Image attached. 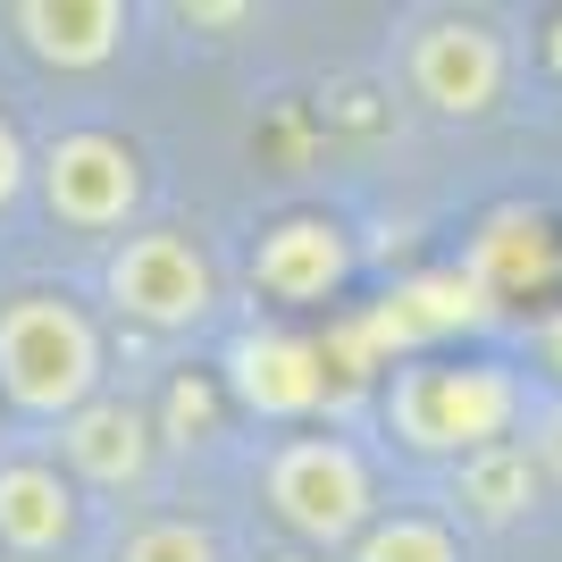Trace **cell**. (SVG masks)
<instances>
[{"mask_svg":"<svg viewBox=\"0 0 562 562\" xmlns=\"http://www.w3.org/2000/svg\"><path fill=\"white\" fill-rule=\"evenodd\" d=\"M18 193H25V143H18V126L0 117V211H9Z\"/></svg>","mask_w":562,"mask_h":562,"instance_id":"cell-18","label":"cell"},{"mask_svg":"<svg viewBox=\"0 0 562 562\" xmlns=\"http://www.w3.org/2000/svg\"><path fill=\"white\" fill-rule=\"evenodd\" d=\"M101 386V336L93 319L59 294H9L0 303V395L18 412L68 420L76 403H93Z\"/></svg>","mask_w":562,"mask_h":562,"instance_id":"cell-1","label":"cell"},{"mask_svg":"<svg viewBox=\"0 0 562 562\" xmlns=\"http://www.w3.org/2000/svg\"><path fill=\"white\" fill-rule=\"evenodd\" d=\"M117 562H218V546L193 529V520H151V529H135L126 538V554Z\"/></svg>","mask_w":562,"mask_h":562,"instance_id":"cell-16","label":"cell"},{"mask_svg":"<svg viewBox=\"0 0 562 562\" xmlns=\"http://www.w3.org/2000/svg\"><path fill=\"white\" fill-rule=\"evenodd\" d=\"M412 85H420L428 110H446V117H479L495 110V93H504V43H495L487 25H428L420 43H412Z\"/></svg>","mask_w":562,"mask_h":562,"instance_id":"cell-6","label":"cell"},{"mask_svg":"<svg viewBox=\"0 0 562 562\" xmlns=\"http://www.w3.org/2000/svg\"><path fill=\"white\" fill-rule=\"evenodd\" d=\"M227 378H235V395L252 403L260 420H303L311 403L328 395L319 345H303V336H278V328L235 336V345H227Z\"/></svg>","mask_w":562,"mask_h":562,"instance_id":"cell-7","label":"cell"},{"mask_svg":"<svg viewBox=\"0 0 562 562\" xmlns=\"http://www.w3.org/2000/svg\"><path fill=\"white\" fill-rule=\"evenodd\" d=\"M462 504L479 520H520L529 504H538V462H529V446H487L462 462Z\"/></svg>","mask_w":562,"mask_h":562,"instance_id":"cell-14","label":"cell"},{"mask_svg":"<svg viewBox=\"0 0 562 562\" xmlns=\"http://www.w3.org/2000/svg\"><path fill=\"white\" fill-rule=\"evenodd\" d=\"M513 412H520V386L495 361H470V370H395V395H386L395 437L420 453H487V446H504Z\"/></svg>","mask_w":562,"mask_h":562,"instance_id":"cell-2","label":"cell"},{"mask_svg":"<svg viewBox=\"0 0 562 562\" xmlns=\"http://www.w3.org/2000/svg\"><path fill=\"white\" fill-rule=\"evenodd\" d=\"M546 361H554V370H562V319H554V328H546Z\"/></svg>","mask_w":562,"mask_h":562,"instance_id":"cell-21","label":"cell"},{"mask_svg":"<svg viewBox=\"0 0 562 562\" xmlns=\"http://www.w3.org/2000/svg\"><path fill=\"white\" fill-rule=\"evenodd\" d=\"M186 25H244V9H235V0L227 9H186Z\"/></svg>","mask_w":562,"mask_h":562,"instance_id":"cell-20","label":"cell"},{"mask_svg":"<svg viewBox=\"0 0 562 562\" xmlns=\"http://www.w3.org/2000/svg\"><path fill=\"white\" fill-rule=\"evenodd\" d=\"M76 538V495L50 462H9L0 470V546L9 554H59Z\"/></svg>","mask_w":562,"mask_h":562,"instance_id":"cell-11","label":"cell"},{"mask_svg":"<svg viewBox=\"0 0 562 562\" xmlns=\"http://www.w3.org/2000/svg\"><path fill=\"white\" fill-rule=\"evenodd\" d=\"M59 453L93 487H135L143 470H151V420H143L135 403H76L68 420H59Z\"/></svg>","mask_w":562,"mask_h":562,"instance_id":"cell-10","label":"cell"},{"mask_svg":"<svg viewBox=\"0 0 562 562\" xmlns=\"http://www.w3.org/2000/svg\"><path fill=\"white\" fill-rule=\"evenodd\" d=\"M211 420H218V395L202 386V378H177V386H168V437H177V446H193Z\"/></svg>","mask_w":562,"mask_h":562,"instance_id":"cell-17","label":"cell"},{"mask_svg":"<svg viewBox=\"0 0 562 562\" xmlns=\"http://www.w3.org/2000/svg\"><path fill=\"white\" fill-rule=\"evenodd\" d=\"M554 68H562V25H554Z\"/></svg>","mask_w":562,"mask_h":562,"instance_id":"cell-22","label":"cell"},{"mask_svg":"<svg viewBox=\"0 0 562 562\" xmlns=\"http://www.w3.org/2000/svg\"><path fill=\"white\" fill-rule=\"evenodd\" d=\"M43 202L68 227H117L143 202V160L117 135H59L43 151Z\"/></svg>","mask_w":562,"mask_h":562,"instance_id":"cell-5","label":"cell"},{"mask_svg":"<svg viewBox=\"0 0 562 562\" xmlns=\"http://www.w3.org/2000/svg\"><path fill=\"white\" fill-rule=\"evenodd\" d=\"M529 462H546V470L562 479V403L546 412V437H538V453H529Z\"/></svg>","mask_w":562,"mask_h":562,"instance_id":"cell-19","label":"cell"},{"mask_svg":"<svg viewBox=\"0 0 562 562\" xmlns=\"http://www.w3.org/2000/svg\"><path fill=\"white\" fill-rule=\"evenodd\" d=\"M386 311H395V328L420 345V336H462L487 319V294L470 285V269H420V278H403L395 294H386Z\"/></svg>","mask_w":562,"mask_h":562,"instance_id":"cell-13","label":"cell"},{"mask_svg":"<svg viewBox=\"0 0 562 562\" xmlns=\"http://www.w3.org/2000/svg\"><path fill=\"white\" fill-rule=\"evenodd\" d=\"M269 504L294 538L311 546H345L361 520H370V470L361 453L336 446V437H303V446H285L269 462Z\"/></svg>","mask_w":562,"mask_h":562,"instance_id":"cell-3","label":"cell"},{"mask_svg":"<svg viewBox=\"0 0 562 562\" xmlns=\"http://www.w3.org/2000/svg\"><path fill=\"white\" fill-rule=\"evenodd\" d=\"M554 269H562V252H554V227L538 211H495L479 227V244H470V285L479 294H529Z\"/></svg>","mask_w":562,"mask_h":562,"instance_id":"cell-12","label":"cell"},{"mask_svg":"<svg viewBox=\"0 0 562 562\" xmlns=\"http://www.w3.org/2000/svg\"><path fill=\"white\" fill-rule=\"evenodd\" d=\"M9 25L43 68H101L126 34V9L117 0H18Z\"/></svg>","mask_w":562,"mask_h":562,"instance_id":"cell-8","label":"cell"},{"mask_svg":"<svg viewBox=\"0 0 562 562\" xmlns=\"http://www.w3.org/2000/svg\"><path fill=\"white\" fill-rule=\"evenodd\" d=\"M352 562H462V554H453V538L437 529V520H386V529L361 538Z\"/></svg>","mask_w":562,"mask_h":562,"instance_id":"cell-15","label":"cell"},{"mask_svg":"<svg viewBox=\"0 0 562 562\" xmlns=\"http://www.w3.org/2000/svg\"><path fill=\"white\" fill-rule=\"evenodd\" d=\"M345 269H352L345 227H328V218H285V227L260 235V252H252V278L278 303H319V294L345 285Z\"/></svg>","mask_w":562,"mask_h":562,"instance_id":"cell-9","label":"cell"},{"mask_svg":"<svg viewBox=\"0 0 562 562\" xmlns=\"http://www.w3.org/2000/svg\"><path fill=\"white\" fill-rule=\"evenodd\" d=\"M110 303L143 328H193L218 303V285H211V260L186 235H126L110 260Z\"/></svg>","mask_w":562,"mask_h":562,"instance_id":"cell-4","label":"cell"}]
</instances>
